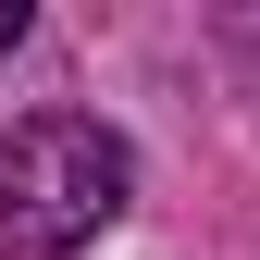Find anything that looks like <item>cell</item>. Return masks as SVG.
<instances>
[{"label":"cell","mask_w":260,"mask_h":260,"mask_svg":"<svg viewBox=\"0 0 260 260\" xmlns=\"http://www.w3.org/2000/svg\"><path fill=\"white\" fill-rule=\"evenodd\" d=\"M124 199H137V161H124L112 124H87V112H38V124H13V137H0V248H13V260H62V248H87Z\"/></svg>","instance_id":"obj_1"},{"label":"cell","mask_w":260,"mask_h":260,"mask_svg":"<svg viewBox=\"0 0 260 260\" xmlns=\"http://www.w3.org/2000/svg\"><path fill=\"white\" fill-rule=\"evenodd\" d=\"M13 38H25V0H0V50H13Z\"/></svg>","instance_id":"obj_2"}]
</instances>
